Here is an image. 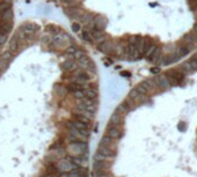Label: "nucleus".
Masks as SVG:
<instances>
[{
    "label": "nucleus",
    "mask_w": 197,
    "mask_h": 177,
    "mask_svg": "<svg viewBox=\"0 0 197 177\" xmlns=\"http://www.w3.org/2000/svg\"><path fill=\"white\" fill-rule=\"evenodd\" d=\"M57 167L60 172H73V170H75L77 168H79L75 163L72 162L71 158L70 159H63V160H60L58 162Z\"/></svg>",
    "instance_id": "obj_2"
},
{
    "label": "nucleus",
    "mask_w": 197,
    "mask_h": 177,
    "mask_svg": "<svg viewBox=\"0 0 197 177\" xmlns=\"http://www.w3.org/2000/svg\"><path fill=\"white\" fill-rule=\"evenodd\" d=\"M136 90L138 91L139 94H141V95H147V94H149V91L146 90L141 85H138V86L136 87Z\"/></svg>",
    "instance_id": "obj_34"
},
{
    "label": "nucleus",
    "mask_w": 197,
    "mask_h": 177,
    "mask_svg": "<svg viewBox=\"0 0 197 177\" xmlns=\"http://www.w3.org/2000/svg\"><path fill=\"white\" fill-rule=\"evenodd\" d=\"M7 40H8V36H7V34H1V33H0V45L5 44Z\"/></svg>",
    "instance_id": "obj_38"
},
{
    "label": "nucleus",
    "mask_w": 197,
    "mask_h": 177,
    "mask_svg": "<svg viewBox=\"0 0 197 177\" xmlns=\"http://www.w3.org/2000/svg\"><path fill=\"white\" fill-rule=\"evenodd\" d=\"M85 87V85H79V83H75V82H72V83H70L69 86H67V90L70 91H75V90H81V89H84Z\"/></svg>",
    "instance_id": "obj_24"
},
{
    "label": "nucleus",
    "mask_w": 197,
    "mask_h": 177,
    "mask_svg": "<svg viewBox=\"0 0 197 177\" xmlns=\"http://www.w3.org/2000/svg\"><path fill=\"white\" fill-rule=\"evenodd\" d=\"M73 56H74V58L78 60V59H80L81 57H84V56H85V52L82 51V50H77V51L73 53Z\"/></svg>",
    "instance_id": "obj_37"
},
{
    "label": "nucleus",
    "mask_w": 197,
    "mask_h": 177,
    "mask_svg": "<svg viewBox=\"0 0 197 177\" xmlns=\"http://www.w3.org/2000/svg\"><path fill=\"white\" fill-rule=\"evenodd\" d=\"M63 1H64V2H65V4H66L67 6H70V7H74V6L77 5V4H75L74 0H63Z\"/></svg>",
    "instance_id": "obj_41"
},
{
    "label": "nucleus",
    "mask_w": 197,
    "mask_h": 177,
    "mask_svg": "<svg viewBox=\"0 0 197 177\" xmlns=\"http://www.w3.org/2000/svg\"><path fill=\"white\" fill-rule=\"evenodd\" d=\"M159 71H160L159 69H151V72H152V73H158Z\"/></svg>",
    "instance_id": "obj_47"
},
{
    "label": "nucleus",
    "mask_w": 197,
    "mask_h": 177,
    "mask_svg": "<svg viewBox=\"0 0 197 177\" xmlns=\"http://www.w3.org/2000/svg\"><path fill=\"white\" fill-rule=\"evenodd\" d=\"M8 8H12V4L11 2H1L0 4V13H2L4 11H6V9H8Z\"/></svg>",
    "instance_id": "obj_30"
},
{
    "label": "nucleus",
    "mask_w": 197,
    "mask_h": 177,
    "mask_svg": "<svg viewBox=\"0 0 197 177\" xmlns=\"http://www.w3.org/2000/svg\"><path fill=\"white\" fill-rule=\"evenodd\" d=\"M1 58H2L4 60H6V62H9V60H12V53L9 51L4 52V53L1 55Z\"/></svg>",
    "instance_id": "obj_35"
},
{
    "label": "nucleus",
    "mask_w": 197,
    "mask_h": 177,
    "mask_svg": "<svg viewBox=\"0 0 197 177\" xmlns=\"http://www.w3.org/2000/svg\"><path fill=\"white\" fill-rule=\"evenodd\" d=\"M154 82H156V87L160 88L161 90H167V89H169L172 87L169 85L166 75H158L156 78H154Z\"/></svg>",
    "instance_id": "obj_6"
},
{
    "label": "nucleus",
    "mask_w": 197,
    "mask_h": 177,
    "mask_svg": "<svg viewBox=\"0 0 197 177\" xmlns=\"http://www.w3.org/2000/svg\"><path fill=\"white\" fill-rule=\"evenodd\" d=\"M12 17H13V11H12V8H8V9H6L1 13V21H4V22H8V21H11Z\"/></svg>",
    "instance_id": "obj_18"
},
{
    "label": "nucleus",
    "mask_w": 197,
    "mask_h": 177,
    "mask_svg": "<svg viewBox=\"0 0 197 177\" xmlns=\"http://www.w3.org/2000/svg\"><path fill=\"white\" fill-rule=\"evenodd\" d=\"M36 29H37V27L35 26L34 23H26V24L22 27V30L24 31V34L26 35L34 34L35 31H36Z\"/></svg>",
    "instance_id": "obj_15"
},
{
    "label": "nucleus",
    "mask_w": 197,
    "mask_h": 177,
    "mask_svg": "<svg viewBox=\"0 0 197 177\" xmlns=\"http://www.w3.org/2000/svg\"><path fill=\"white\" fill-rule=\"evenodd\" d=\"M75 51H77V48H75L74 45H71L66 49V53H67V55H73Z\"/></svg>",
    "instance_id": "obj_39"
},
{
    "label": "nucleus",
    "mask_w": 197,
    "mask_h": 177,
    "mask_svg": "<svg viewBox=\"0 0 197 177\" xmlns=\"http://www.w3.org/2000/svg\"><path fill=\"white\" fill-rule=\"evenodd\" d=\"M94 175H95V177H111V176H110V174L108 172V170H103V172H95Z\"/></svg>",
    "instance_id": "obj_33"
},
{
    "label": "nucleus",
    "mask_w": 197,
    "mask_h": 177,
    "mask_svg": "<svg viewBox=\"0 0 197 177\" xmlns=\"http://www.w3.org/2000/svg\"><path fill=\"white\" fill-rule=\"evenodd\" d=\"M123 115L118 114V112H114V114L111 115V117H110V124L111 125H118L121 126L122 123H123V117H122Z\"/></svg>",
    "instance_id": "obj_14"
},
{
    "label": "nucleus",
    "mask_w": 197,
    "mask_h": 177,
    "mask_svg": "<svg viewBox=\"0 0 197 177\" xmlns=\"http://www.w3.org/2000/svg\"><path fill=\"white\" fill-rule=\"evenodd\" d=\"M103 41H106V35H102L101 37H99V38H96V40H95V42H96V43L99 44V43H102Z\"/></svg>",
    "instance_id": "obj_43"
},
{
    "label": "nucleus",
    "mask_w": 197,
    "mask_h": 177,
    "mask_svg": "<svg viewBox=\"0 0 197 177\" xmlns=\"http://www.w3.org/2000/svg\"><path fill=\"white\" fill-rule=\"evenodd\" d=\"M78 62H79V64H80L82 67H87V66H89L91 65V59L87 57H81L80 59H78Z\"/></svg>",
    "instance_id": "obj_28"
},
{
    "label": "nucleus",
    "mask_w": 197,
    "mask_h": 177,
    "mask_svg": "<svg viewBox=\"0 0 197 177\" xmlns=\"http://www.w3.org/2000/svg\"><path fill=\"white\" fill-rule=\"evenodd\" d=\"M70 153H72L73 156H78V155H82L87 152V143L81 140H77V141H72L67 147Z\"/></svg>",
    "instance_id": "obj_1"
},
{
    "label": "nucleus",
    "mask_w": 197,
    "mask_h": 177,
    "mask_svg": "<svg viewBox=\"0 0 197 177\" xmlns=\"http://www.w3.org/2000/svg\"><path fill=\"white\" fill-rule=\"evenodd\" d=\"M160 57H161V48L156 46L154 51H153V53L151 55V57L149 58V59H150L151 62H154V63H156V62L160 59Z\"/></svg>",
    "instance_id": "obj_16"
},
{
    "label": "nucleus",
    "mask_w": 197,
    "mask_h": 177,
    "mask_svg": "<svg viewBox=\"0 0 197 177\" xmlns=\"http://www.w3.org/2000/svg\"><path fill=\"white\" fill-rule=\"evenodd\" d=\"M72 30L73 31H79L80 30V24L79 23H73L72 24Z\"/></svg>",
    "instance_id": "obj_42"
},
{
    "label": "nucleus",
    "mask_w": 197,
    "mask_h": 177,
    "mask_svg": "<svg viewBox=\"0 0 197 177\" xmlns=\"http://www.w3.org/2000/svg\"><path fill=\"white\" fill-rule=\"evenodd\" d=\"M140 85L144 87L145 89L149 91V93H151V91H156V89L158 88L156 85V82H154V80H151V79L143 81Z\"/></svg>",
    "instance_id": "obj_12"
},
{
    "label": "nucleus",
    "mask_w": 197,
    "mask_h": 177,
    "mask_svg": "<svg viewBox=\"0 0 197 177\" xmlns=\"http://www.w3.org/2000/svg\"><path fill=\"white\" fill-rule=\"evenodd\" d=\"M175 52L177 53V56H179L180 58H183V57H185L188 53H189V50L185 48V46H183V45H179L177 48H176V50H175Z\"/></svg>",
    "instance_id": "obj_20"
},
{
    "label": "nucleus",
    "mask_w": 197,
    "mask_h": 177,
    "mask_svg": "<svg viewBox=\"0 0 197 177\" xmlns=\"http://www.w3.org/2000/svg\"><path fill=\"white\" fill-rule=\"evenodd\" d=\"M192 33L195 35H197V22L195 23V26H194V28H192Z\"/></svg>",
    "instance_id": "obj_45"
},
{
    "label": "nucleus",
    "mask_w": 197,
    "mask_h": 177,
    "mask_svg": "<svg viewBox=\"0 0 197 177\" xmlns=\"http://www.w3.org/2000/svg\"><path fill=\"white\" fill-rule=\"evenodd\" d=\"M8 49H9V52H11V53H15V52L19 50V41H17L16 37H14V38L11 41V43H9V45H8Z\"/></svg>",
    "instance_id": "obj_19"
},
{
    "label": "nucleus",
    "mask_w": 197,
    "mask_h": 177,
    "mask_svg": "<svg viewBox=\"0 0 197 177\" xmlns=\"http://www.w3.org/2000/svg\"><path fill=\"white\" fill-rule=\"evenodd\" d=\"M75 67V64L74 62H72V60H66V62H64L62 64V69H65V71H71V69H74Z\"/></svg>",
    "instance_id": "obj_26"
},
{
    "label": "nucleus",
    "mask_w": 197,
    "mask_h": 177,
    "mask_svg": "<svg viewBox=\"0 0 197 177\" xmlns=\"http://www.w3.org/2000/svg\"><path fill=\"white\" fill-rule=\"evenodd\" d=\"M121 75L122 76H130V73H129V72H127V71H123V72H122L121 73Z\"/></svg>",
    "instance_id": "obj_44"
},
{
    "label": "nucleus",
    "mask_w": 197,
    "mask_h": 177,
    "mask_svg": "<svg viewBox=\"0 0 197 177\" xmlns=\"http://www.w3.org/2000/svg\"><path fill=\"white\" fill-rule=\"evenodd\" d=\"M127 111H130V110H129L127 105L124 102L121 103V104L117 107V109H116V112H118V114H121V115H125Z\"/></svg>",
    "instance_id": "obj_27"
},
{
    "label": "nucleus",
    "mask_w": 197,
    "mask_h": 177,
    "mask_svg": "<svg viewBox=\"0 0 197 177\" xmlns=\"http://www.w3.org/2000/svg\"><path fill=\"white\" fill-rule=\"evenodd\" d=\"M98 153H100L101 155H103L104 158H107V159H113V158H115L116 150L115 149L108 148V147H103V146H100V145H99Z\"/></svg>",
    "instance_id": "obj_9"
},
{
    "label": "nucleus",
    "mask_w": 197,
    "mask_h": 177,
    "mask_svg": "<svg viewBox=\"0 0 197 177\" xmlns=\"http://www.w3.org/2000/svg\"><path fill=\"white\" fill-rule=\"evenodd\" d=\"M74 120H77V122H80V123H84V124H86V125H89V123H91V120L89 118H87L86 116H84V115H75L74 116Z\"/></svg>",
    "instance_id": "obj_25"
},
{
    "label": "nucleus",
    "mask_w": 197,
    "mask_h": 177,
    "mask_svg": "<svg viewBox=\"0 0 197 177\" xmlns=\"http://www.w3.org/2000/svg\"><path fill=\"white\" fill-rule=\"evenodd\" d=\"M166 75H168V76H172V78H174L175 80H177L179 82H181V81L184 79V74H182L180 71H177V69H169L167 73H166Z\"/></svg>",
    "instance_id": "obj_13"
},
{
    "label": "nucleus",
    "mask_w": 197,
    "mask_h": 177,
    "mask_svg": "<svg viewBox=\"0 0 197 177\" xmlns=\"http://www.w3.org/2000/svg\"><path fill=\"white\" fill-rule=\"evenodd\" d=\"M82 38L86 41V42H88V43H92V41H93L92 35L89 34L88 31H84V33H82Z\"/></svg>",
    "instance_id": "obj_32"
},
{
    "label": "nucleus",
    "mask_w": 197,
    "mask_h": 177,
    "mask_svg": "<svg viewBox=\"0 0 197 177\" xmlns=\"http://www.w3.org/2000/svg\"><path fill=\"white\" fill-rule=\"evenodd\" d=\"M106 136H108V137L113 138V139H120V138L123 136V131H122L121 126L118 125H111L110 124L108 127H107V130H106Z\"/></svg>",
    "instance_id": "obj_4"
},
{
    "label": "nucleus",
    "mask_w": 197,
    "mask_h": 177,
    "mask_svg": "<svg viewBox=\"0 0 197 177\" xmlns=\"http://www.w3.org/2000/svg\"><path fill=\"white\" fill-rule=\"evenodd\" d=\"M12 27H13V24H12L11 21H8V22H2L0 24V33H1V34H8V33H11Z\"/></svg>",
    "instance_id": "obj_17"
},
{
    "label": "nucleus",
    "mask_w": 197,
    "mask_h": 177,
    "mask_svg": "<svg viewBox=\"0 0 197 177\" xmlns=\"http://www.w3.org/2000/svg\"><path fill=\"white\" fill-rule=\"evenodd\" d=\"M75 112H77V114L84 115V116H86L87 118H89V119H93V118H94V114H93V112H89V111H87V110H85V109H82V108H79V107H77Z\"/></svg>",
    "instance_id": "obj_23"
},
{
    "label": "nucleus",
    "mask_w": 197,
    "mask_h": 177,
    "mask_svg": "<svg viewBox=\"0 0 197 177\" xmlns=\"http://www.w3.org/2000/svg\"><path fill=\"white\" fill-rule=\"evenodd\" d=\"M71 160L73 163H75L78 167H86L88 165V158L87 155L82 154V155H78V156H72Z\"/></svg>",
    "instance_id": "obj_10"
},
{
    "label": "nucleus",
    "mask_w": 197,
    "mask_h": 177,
    "mask_svg": "<svg viewBox=\"0 0 197 177\" xmlns=\"http://www.w3.org/2000/svg\"><path fill=\"white\" fill-rule=\"evenodd\" d=\"M93 19H94V15H93L92 13H82L80 17H79V20H80L81 22L86 23V24L88 22H91Z\"/></svg>",
    "instance_id": "obj_21"
},
{
    "label": "nucleus",
    "mask_w": 197,
    "mask_h": 177,
    "mask_svg": "<svg viewBox=\"0 0 197 177\" xmlns=\"http://www.w3.org/2000/svg\"><path fill=\"white\" fill-rule=\"evenodd\" d=\"M191 59H192V60H195V62L197 63V53H195V55L191 57Z\"/></svg>",
    "instance_id": "obj_48"
},
{
    "label": "nucleus",
    "mask_w": 197,
    "mask_h": 177,
    "mask_svg": "<svg viewBox=\"0 0 197 177\" xmlns=\"http://www.w3.org/2000/svg\"><path fill=\"white\" fill-rule=\"evenodd\" d=\"M188 62H189V64H190L192 72H196V71H197V63H196V62H195V60H192V59L188 60Z\"/></svg>",
    "instance_id": "obj_40"
},
{
    "label": "nucleus",
    "mask_w": 197,
    "mask_h": 177,
    "mask_svg": "<svg viewBox=\"0 0 197 177\" xmlns=\"http://www.w3.org/2000/svg\"><path fill=\"white\" fill-rule=\"evenodd\" d=\"M94 21V29H98V30H104L107 27V19L102 15H98L93 19Z\"/></svg>",
    "instance_id": "obj_7"
},
{
    "label": "nucleus",
    "mask_w": 197,
    "mask_h": 177,
    "mask_svg": "<svg viewBox=\"0 0 197 177\" xmlns=\"http://www.w3.org/2000/svg\"><path fill=\"white\" fill-rule=\"evenodd\" d=\"M7 66H8V62H6L2 58H0V72L7 69Z\"/></svg>",
    "instance_id": "obj_36"
},
{
    "label": "nucleus",
    "mask_w": 197,
    "mask_h": 177,
    "mask_svg": "<svg viewBox=\"0 0 197 177\" xmlns=\"http://www.w3.org/2000/svg\"><path fill=\"white\" fill-rule=\"evenodd\" d=\"M100 146H103V147H108V148L115 149L116 150V143L115 139L108 137V136H104L102 137L101 141H100Z\"/></svg>",
    "instance_id": "obj_11"
},
{
    "label": "nucleus",
    "mask_w": 197,
    "mask_h": 177,
    "mask_svg": "<svg viewBox=\"0 0 197 177\" xmlns=\"http://www.w3.org/2000/svg\"><path fill=\"white\" fill-rule=\"evenodd\" d=\"M114 48H115L114 44L108 40L103 41L102 43H99L98 44V49L101 52H103V53H110V52H113L114 51Z\"/></svg>",
    "instance_id": "obj_8"
},
{
    "label": "nucleus",
    "mask_w": 197,
    "mask_h": 177,
    "mask_svg": "<svg viewBox=\"0 0 197 177\" xmlns=\"http://www.w3.org/2000/svg\"><path fill=\"white\" fill-rule=\"evenodd\" d=\"M73 97H74V98H77V100L84 98V97H85V94H84V89H81V90L73 91Z\"/></svg>",
    "instance_id": "obj_29"
},
{
    "label": "nucleus",
    "mask_w": 197,
    "mask_h": 177,
    "mask_svg": "<svg viewBox=\"0 0 197 177\" xmlns=\"http://www.w3.org/2000/svg\"><path fill=\"white\" fill-rule=\"evenodd\" d=\"M154 49H156V45L154 44H152V45L145 51V53H144V57H146V58H150L151 57V55L153 53V51H154Z\"/></svg>",
    "instance_id": "obj_31"
},
{
    "label": "nucleus",
    "mask_w": 197,
    "mask_h": 177,
    "mask_svg": "<svg viewBox=\"0 0 197 177\" xmlns=\"http://www.w3.org/2000/svg\"><path fill=\"white\" fill-rule=\"evenodd\" d=\"M110 168V162L107 160H95L93 163V170L94 174L99 172H103V170H108Z\"/></svg>",
    "instance_id": "obj_5"
},
{
    "label": "nucleus",
    "mask_w": 197,
    "mask_h": 177,
    "mask_svg": "<svg viewBox=\"0 0 197 177\" xmlns=\"http://www.w3.org/2000/svg\"><path fill=\"white\" fill-rule=\"evenodd\" d=\"M181 45L185 46L189 51H192V50H195V49H196L197 42H196V40H195V37H194L192 33H191V34L184 35V36L182 37V40H181Z\"/></svg>",
    "instance_id": "obj_3"
},
{
    "label": "nucleus",
    "mask_w": 197,
    "mask_h": 177,
    "mask_svg": "<svg viewBox=\"0 0 197 177\" xmlns=\"http://www.w3.org/2000/svg\"><path fill=\"white\" fill-rule=\"evenodd\" d=\"M84 94H85V97L92 98V100L96 98V96H98V91L95 89H92V88H87L86 90H84Z\"/></svg>",
    "instance_id": "obj_22"
},
{
    "label": "nucleus",
    "mask_w": 197,
    "mask_h": 177,
    "mask_svg": "<svg viewBox=\"0 0 197 177\" xmlns=\"http://www.w3.org/2000/svg\"><path fill=\"white\" fill-rule=\"evenodd\" d=\"M179 129H180V130H185V126L183 125V123H180Z\"/></svg>",
    "instance_id": "obj_46"
}]
</instances>
